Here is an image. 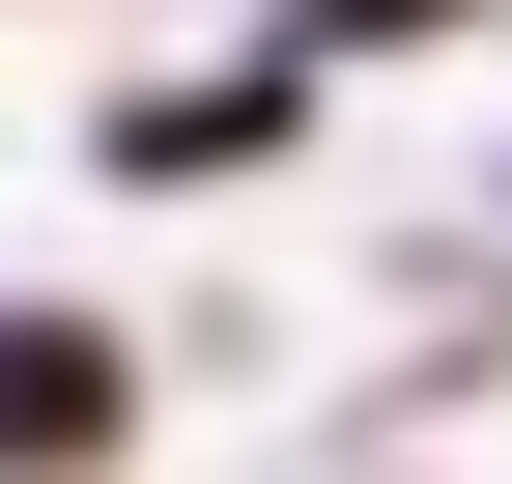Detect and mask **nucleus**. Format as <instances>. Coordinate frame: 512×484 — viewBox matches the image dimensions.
<instances>
[{
  "instance_id": "3",
  "label": "nucleus",
  "mask_w": 512,
  "mask_h": 484,
  "mask_svg": "<svg viewBox=\"0 0 512 484\" xmlns=\"http://www.w3.org/2000/svg\"><path fill=\"white\" fill-rule=\"evenodd\" d=\"M256 29H285L313 86H370V57H456V29H512V0H256Z\"/></svg>"
},
{
  "instance_id": "2",
  "label": "nucleus",
  "mask_w": 512,
  "mask_h": 484,
  "mask_svg": "<svg viewBox=\"0 0 512 484\" xmlns=\"http://www.w3.org/2000/svg\"><path fill=\"white\" fill-rule=\"evenodd\" d=\"M114 456H143V314L0 285V484H114Z\"/></svg>"
},
{
  "instance_id": "1",
  "label": "nucleus",
  "mask_w": 512,
  "mask_h": 484,
  "mask_svg": "<svg viewBox=\"0 0 512 484\" xmlns=\"http://www.w3.org/2000/svg\"><path fill=\"white\" fill-rule=\"evenodd\" d=\"M313 114H342V86H313L285 29H228V57H143V86H86V200H228V171H285Z\"/></svg>"
}]
</instances>
